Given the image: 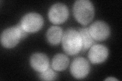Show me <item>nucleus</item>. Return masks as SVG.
<instances>
[{
	"label": "nucleus",
	"mask_w": 122,
	"mask_h": 81,
	"mask_svg": "<svg viewBox=\"0 0 122 81\" xmlns=\"http://www.w3.org/2000/svg\"><path fill=\"white\" fill-rule=\"evenodd\" d=\"M79 33L81 34L82 40V50L83 51H86L94 45L95 40L91 36L89 28H83L79 29Z\"/></svg>",
	"instance_id": "obj_12"
},
{
	"label": "nucleus",
	"mask_w": 122,
	"mask_h": 81,
	"mask_svg": "<svg viewBox=\"0 0 122 81\" xmlns=\"http://www.w3.org/2000/svg\"><path fill=\"white\" fill-rule=\"evenodd\" d=\"M90 65L88 61L83 57H77L73 60L70 67L72 75L77 79H82L89 74Z\"/></svg>",
	"instance_id": "obj_6"
},
{
	"label": "nucleus",
	"mask_w": 122,
	"mask_h": 81,
	"mask_svg": "<svg viewBox=\"0 0 122 81\" xmlns=\"http://www.w3.org/2000/svg\"><path fill=\"white\" fill-rule=\"evenodd\" d=\"M69 16L68 7L64 4L58 3L53 5L49 10L48 16L52 24H60L65 22Z\"/></svg>",
	"instance_id": "obj_5"
},
{
	"label": "nucleus",
	"mask_w": 122,
	"mask_h": 81,
	"mask_svg": "<svg viewBox=\"0 0 122 81\" xmlns=\"http://www.w3.org/2000/svg\"><path fill=\"white\" fill-rule=\"evenodd\" d=\"M27 36V33L22 29L20 24L16 26L5 29L1 36V42L3 47L12 48L16 46L20 40Z\"/></svg>",
	"instance_id": "obj_3"
},
{
	"label": "nucleus",
	"mask_w": 122,
	"mask_h": 81,
	"mask_svg": "<svg viewBox=\"0 0 122 81\" xmlns=\"http://www.w3.org/2000/svg\"><path fill=\"white\" fill-rule=\"evenodd\" d=\"M106 81H117V79L113 78V77H109V78L105 79Z\"/></svg>",
	"instance_id": "obj_14"
},
{
	"label": "nucleus",
	"mask_w": 122,
	"mask_h": 81,
	"mask_svg": "<svg viewBox=\"0 0 122 81\" xmlns=\"http://www.w3.org/2000/svg\"><path fill=\"white\" fill-rule=\"evenodd\" d=\"M40 79L42 81H54L57 78V74L52 69L48 68L46 70L40 72Z\"/></svg>",
	"instance_id": "obj_13"
},
{
	"label": "nucleus",
	"mask_w": 122,
	"mask_h": 81,
	"mask_svg": "<svg viewBox=\"0 0 122 81\" xmlns=\"http://www.w3.org/2000/svg\"><path fill=\"white\" fill-rule=\"evenodd\" d=\"M73 12L76 20L81 24L86 25L93 20L95 9L93 3L89 0H78L74 3Z\"/></svg>",
	"instance_id": "obj_1"
},
{
	"label": "nucleus",
	"mask_w": 122,
	"mask_h": 81,
	"mask_svg": "<svg viewBox=\"0 0 122 81\" xmlns=\"http://www.w3.org/2000/svg\"><path fill=\"white\" fill-rule=\"evenodd\" d=\"M30 64L34 70L42 72L46 70L49 67L48 57L43 53H37L30 57Z\"/></svg>",
	"instance_id": "obj_9"
},
{
	"label": "nucleus",
	"mask_w": 122,
	"mask_h": 81,
	"mask_svg": "<svg viewBox=\"0 0 122 81\" xmlns=\"http://www.w3.org/2000/svg\"><path fill=\"white\" fill-rule=\"evenodd\" d=\"M62 46L64 51L68 55L73 56L77 54L82 47L79 32L72 29L66 30L63 35Z\"/></svg>",
	"instance_id": "obj_2"
},
{
	"label": "nucleus",
	"mask_w": 122,
	"mask_h": 81,
	"mask_svg": "<svg viewBox=\"0 0 122 81\" xmlns=\"http://www.w3.org/2000/svg\"><path fill=\"white\" fill-rule=\"evenodd\" d=\"M89 30L95 41H104L109 37L110 33L109 26L106 23L102 21L94 22L90 26Z\"/></svg>",
	"instance_id": "obj_7"
},
{
	"label": "nucleus",
	"mask_w": 122,
	"mask_h": 81,
	"mask_svg": "<svg viewBox=\"0 0 122 81\" xmlns=\"http://www.w3.org/2000/svg\"><path fill=\"white\" fill-rule=\"evenodd\" d=\"M63 37L62 29L58 26H52L49 28L46 33L48 43L52 45H58Z\"/></svg>",
	"instance_id": "obj_10"
},
{
	"label": "nucleus",
	"mask_w": 122,
	"mask_h": 81,
	"mask_svg": "<svg viewBox=\"0 0 122 81\" xmlns=\"http://www.w3.org/2000/svg\"><path fill=\"white\" fill-rule=\"evenodd\" d=\"M44 24L43 18L37 13H29L21 18L20 24L27 33H36L42 28Z\"/></svg>",
	"instance_id": "obj_4"
},
{
	"label": "nucleus",
	"mask_w": 122,
	"mask_h": 81,
	"mask_svg": "<svg viewBox=\"0 0 122 81\" xmlns=\"http://www.w3.org/2000/svg\"><path fill=\"white\" fill-rule=\"evenodd\" d=\"M69 63L68 57L63 54H58L52 60V67L56 71H63L66 69Z\"/></svg>",
	"instance_id": "obj_11"
},
{
	"label": "nucleus",
	"mask_w": 122,
	"mask_h": 81,
	"mask_svg": "<svg viewBox=\"0 0 122 81\" xmlns=\"http://www.w3.org/2000/svg\"><path fill=\"white\" fill-rule=\"evenodd\" d=\"M108 55V49L105 46L95 44L91 47L88 53L89 59L94 64L103 62Z\"/></svg>",
	"instance_id": "obj_8"
}]
</instances>
